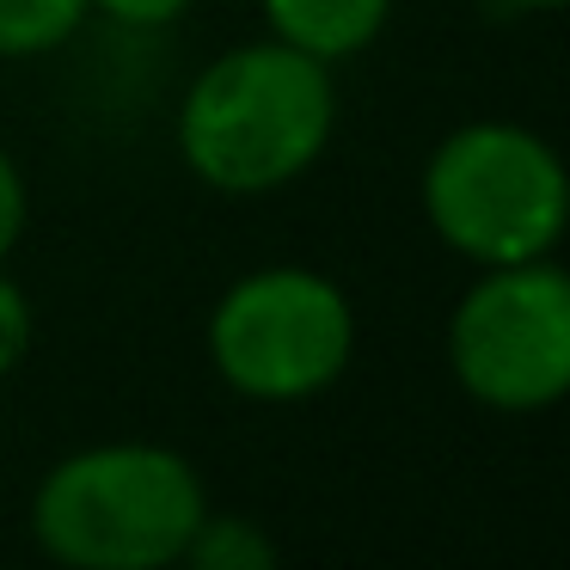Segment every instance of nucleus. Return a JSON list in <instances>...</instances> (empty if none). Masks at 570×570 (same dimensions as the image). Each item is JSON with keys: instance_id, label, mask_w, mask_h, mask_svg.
<instances>
[{"instance_id": "8", "label": "nucleus", "mask_w": 570, "mask_h": 570, "mask_svg": "<svg viewBox=\"0 0 570 570\" xmlns=\"http://www.w3.org/2000/svg\"><path fill=\"white\" fill-rule=\"evenodd\" d=\"M178 564H197V570H264L276 564V540L246 515H203L197 533H190L185 558Z\"/></svg>"}, {"instance_id": "3", "label": "nucleus", "mask_w": 570, "mask_h": 570, "mask_svg": "<svg viewBox=\"0 0 570 570\" xmlns=\"http://www.w3.org/2000/svg\"><path fill=\"white\" fill-rule=\"evenodd\" d=\"M423 215L435 239L460 252L472 271L552 258L570 215L564 160L546 136L503 117L460 124L435 141L423 166Z\"/></svg>"}, {"instance_id": "1", "label": "nucleus", "mask_w": 570, "mask_h": 570, "mask_svg": "<svg viewBox=\"0 0 570 570\" xmlns=\"http://www.w3.org/2000/svg\"><path fill=\"white\" fill-rule=\"evenodd\" d=\"M337 129L332 68L276 38L215 56L178 105V154L209 190L264 197L325 154Z\"/></svg>"}, {"instance_id": "10", "label": "nucleus", "mask_w": 570, "mask_h": 570, "mask_svg": "<svg viewBox=\"0 0 570 570\" xmlns=\"http://www.w3.org/2000/svg\"><path fill=\"white\" fill-rule=\"evenodd\" d=\"M26 222H31V197H26V178H19L13 154L0 148V264H7V252L26 239Z\"/></svg>"}, {"instance_id": "9", "label": "nucleus", "mask_w": 570, "mask_h": 570, "mask_svg": "<svg viewBox=\"0 0 570 570\" xmlns=\"http://www.w3.org/2000/svg\"><path fill=\"white\" fill-rule=\"evenodd\" d=\"M31 337H38V313H31V295L0 271V381L31 356Z\"/></svg>"}, {"instance_id": "6", "label": "nucleus", "mask_w": 570, "mask_h": 570, "mask_svg": "<svg viewBox=\"0 0 570 570\" xmlns=\"http://www.w3.org/2000/svg\"><path fill=\"white\" fill-rule=\"evenodd\" d=\"M258 7L276 43L325 68L344 62V56H362L393 19V0H258Z\"/></svg>"}, {"instance_id": "2", "label": "nucleus", "mask_w": 570, "mask_h": 570, "mask_svg": "<svg viewBox=\"0 0 570 570\" xmlns=\"http://www.w3.org/2000/svg\"><path fill=\"white\" fill-rule=\"evenodd\" d=\"M209 515L197 466L160 442H99L56 460L31 491V533L75 570H166Z\"/></svg>"}, {"instance_id": "7", "label": "nucleus", "mask_w": 570, "mask_h": 570, "mask_svg": "<svg viewBox=\"0 0 570 570\" xmlns=\"http://www.w3.org/2000/svg\"><path fill=\"white\" fill-rule=\"evenodd\" d=\"M87 0H0V62L50 56L87 26Z\"/></svg>"}, {"instance_id": "5", "label": "nucleus", "mask_w": 570, "mask_h": 570, "mask_svg": "<svg viewBox=\"0 0 570 570\" xmlns=\"http://www.w3.org/2000/svg\"><path fill=\"white\" fill-rule=\"evenodd\" d=\"M448 374L484 411H546L570 393V276L552 258L484 264L448 313Z\"/></svg>"}, {"instance_id": "4", "label": "nucleus", "mask_w": 570, "mask_h": 570, "mask_svg": "<svg viewBox=\"0 0 570 570\" xmlns=\"http://www.w3.org/2000/svg\"><path fill=\"white\" fill-rule=\"evenodd\" d=\"M356 356V307L325 271L264 264L209 313V362L239 399L301 405L344 381Z\"/></svg>"}, {"instance_id": "11", "label": "nucleus", "mask_w": 570, "mask_h": 570, "mask_svg": "<svg viewBox=\"0 0 570 570\" xmlns=\"http://www.w3.org/2000/svg\"><path fill=\"white\" fill-rule=\"evenodd\" d=\"M87 7L105 13L111 26H124V31H160V26H173V19L190 13V0H87Z\"/></svg>"}, {"instance_id": "12", "label": "nucleus", "mask_w": 570, "mask_h": 570, "mask_svg": "<svg viewBox=\"0 0 570 570\" xmlns=\"http://www.w3.org/2000/svg\"><path fill=\"white\" fill-rule=\"evenodd\" d=\"M503 7H521V13H552V7H564V0H503Z\"/></svg>"}]
</instances>
